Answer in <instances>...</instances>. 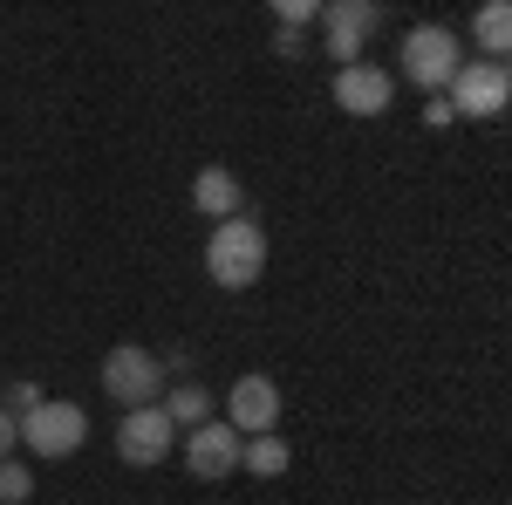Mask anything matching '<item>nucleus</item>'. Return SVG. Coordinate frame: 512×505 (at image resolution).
<instances>
[{"instance_id":"17","label":"nucleus","mask_w":512,"mask_h":505,"mask_svg":"<svg viewBox=\"0 0 512 505\" xmlns=\"http://www.w3.org/2000/svg\"><path fill=\"white\" fill-rule=\"evenodd\" d=\"M267 14H274L280 28H315L321 0H267Z\"/></svg>"},{"instance_id":"14","label":"nucleus","mask_w":512,"mask_h":505,"mask_svg":"<svg viewBox=\"0 0 512 505\" xmlns=\"http://www.w3.org/2000/svg\"><path fill=\"white\" fill-rule=\"evenodd\" d=\"M287 465H294V444L280 430H260L239 444V471H253V478H287Z\"/></svg>"},{"instance_id":"12","label":"nucleus","mask_w":512,"mask_h":505,"mask_svg":"<svg viewBox=\"0 0 512 505\" xmlns=\"http://www.w3.org/2000/svg\"><path fill=\"white\" fill-rule=\"evenodd\" d=\"M158 410L178 424V437H185L192 424H205V417H219V410H212V389L198 383V376H171V383H164V396H158Z\"/></svg>"},{"instance_id":"18","label":"nucleus","mask_w":512,"mask_h":505,"mask_svg":"<svg viewBox=\"0 0 512 505\" xmlns=\"http://www.w3.org/2000/svg\"><path fill=\"white\" fill-rule=\"evenodd\" d=\"M274 55H280V62L308 55V28H280V35H274Z\"/></svg>"},{"instance_id":"2","label":"nucleus","mask_w":512,"mask_h":505,"mask_svg":"<svg viewBox=\"0 0 512 505\" xmlns=\"http://www.w3.org/2000/svg\"><path fill=\"white\" fill-rule=\"evenodd\" d=\"M437 96L451 103V117L492 123V117H506V110H512V69H506V62H458L451 82H444Z\"/></svg>"},{"instance_id":"20","label":"nucleus","mask_w":512,"mask_h":505,"mask_svg":"<svg viewBox=\"0 0 512 505\" xmlns=\"http://www.w3.org/2000/svg\"><path fill=\"white\" fill-rule=\"evenodd\" d=\"M14 444H21V417L0 410V458H14Z\"/></svg>"},{"instance_id":"3","label":"nucleus","mask_w":512,"mask_h":505,"mask_svg":"<svg viewBox=\"0 0 512 505\" xmlns=\"http://www.w3.org/2000/svg\"><path fill=\"white\" fill-rule=\"evenodd\" d=\"M465 62V41L451 35L444 21H417L410 35H403V48H396V69H403V82H417V89H444L451 82V69Z\"/></svg>"},{"instance_id":"13","label":"nucleus","mask_w":512,"mask_h":505,"mask_svg":"<svg viewBox=\"0 0 512 505\" xmlns=\"http://www.w3.org/2000/svg\"><path fill=\"white\" fill-rule=\"evenodd\" d=\"M472 41H478V62H506L512 55V7L506 0H485L472 14Z\"/></svg>"},{"instance_id":"6","label":"nucleus","mask_w":512,"mask_h":505,"mask_svg":"<svg viewBox=\"0 0 512 505\" xmlns=\"http://www.w3.org/2000/svg\"><path fill=\"white\" fill-rule=\"evenodd\" d=\"M171 451H178V424L164 417L158 403H137V410L117 417V458L130 471H158Z\"/></svg>"},{"instance_id":"4","label":"nucleus","mask_w":512,"mask_h":505,"mask_svg":"<svg viewBox=\"0 0 512 505\" xmlns=\"http://www.w3.org/2000/svg\"><path fill=\"white\" fill-rule=\"evenodd\" d=\"M164 355H151L144 342H117V349L103 355V396L117 403V410H137V403H158L164 396Z\"/></svg>"},{"instance_id":"10","label":"nucleus","mask_w":512,"mask_h":505,"mask_svg":"<svg viewBox=\"0 0 512 505\" xmlns=\"http://www.w3.org/2000/svg\"><path fill=\"white\" fill-rule=\"evenodd\" d=\"M226 424L239 437H260V430H280V383L274 376H239L226 389Z\"/></svg>"},{"instance_id":"11","label":"nucleus","mask_w":512,"mask_h":505,"mask_svg":"<svg viewBox=\"0 0 512 505\" xmlns=\"http://www.w3.org/2000/svg\"><path fill=\"white\" fill-rule=\"evenodd\" d=\"M192 212H198V219H212V226H219V219H239V212H253L233 164H198V178H192Z\"/></svg>"},{"instance_id":"16","label":"nucleus","mask_w":512,"mask_h":505,"mask_svg":"<svg viewBox=\"0 0 512 505\" xmlns=\"http://www.w3.org/2000/svg\"><path fill=\"white\" fill-rule=\"evenodd\" d=\"M35 403H41V383H28V376H14V383H0V410H7V417H28Z\"/></svg>"},{"instance_id":"9","label":"nucleus","mask_w":512,"mask_h":505,"mask_svg":"<svg viewBox=\"0 0 512 505\" xmlns=\"http://www.w3.org/2000/svg\"><path fill=\"white\" fill-rule=\"evenodd\" d=\"M390 103H396V76L390 69H376V62L335 69V110H342V117H383Z\"/></svg>"},{"instance_id":"15","label":"nucleus","mask_w":512,"mask_h":505,"mask_svg":"<svg viewBox=\"0 0 512 505\" xmlns=\"http://www.w3.org/2000/svg\"><path fill=\"white\" fill-rule=\"evenodd\" d=\"M28 499H35V465L0 458V505H28Z\"/></svg>"},{"instance_id":"19","label":"nucleus","mask_w":512,"mask_h":505,"mask_svg":"<svg viewBox=\"0 0 512 505\" xmlns=\"http://www.w3.org/2000/svg\"><path fill=\"white\" fill-rule=\"evenodd\" d=\"M424 123H431V130H451L458 117H451V103H444V96H431V103H424Z\"/></svg>"},{"instance_id":"8","label":"nucleus","mask_w":512,"mask_h":505,"mask_svg":"<svg viewBox=\"0 0 512 505\" xmlns=\"http://www.w3.org/2000/svg\"><path fill=\"white\" fill-rule=\"evenodd\" d=\"M239 437L226 417H205V424H192L185 430V471H192L198 485H219V478H233L239 471Z\"/></svg>"},{"instance_id":"5","label":"nucleus","mask_w":512,"mask_h":505,"mask_svg":"<svg viewBox=\"0 0 512 505\" xmlns=\"http://www.w3.org/2000/svg\"><path fill=\"white\" fill-rule=\"evenodd\" d=\"M315 28H321V48L335 55V69H349V62H362V48L383 28V0H321Z\"/></svg>"},{"instance_id":"7","label":"nucleus","mask_w":512,"mask_h":505,"mask_svg":"<svg viewBox=\"0 0 512 505\" xmlns=\"http://www.w3.org/2000/svg\"><path fill=\"white\" fill-rule=\"evenodd\" d=\"M82 437H89V417H82L76 403H62V396H41L35 410L21 417V444L35 458H76Z\"/></svg>"},{"instance_id":"1","label":"nucleus","mask_w":512,"mask_h":505,"mask_svg":"<svg viewBox=\"0 0 512 505\" xmlns=\"http://www.w3.org/2000/svg\"><path fill=\"white\" fill-rule=\"evenodd\" d=\"M260 273H267V226L253 212L219 219L212 239H205V280L219 294H246V287H260Z\"/></svg>"}]
</instances>
